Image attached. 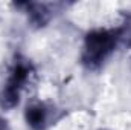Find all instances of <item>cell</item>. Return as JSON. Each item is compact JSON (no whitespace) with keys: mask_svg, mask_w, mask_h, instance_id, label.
<instances>
[{"mask_svg":"<svg viewBox=\"0 0 131 130\" xmlns=\"http://www.w3.org/2000/svg\"><path fill=\"white\" fill-rule=\"evenodd\" d=\"M121 40L117 29H93L85 35L82 48V63L89 69H98L114 52Z\"/></svg>","mask_w":131,"mask_h":130,"instance_id":"obj_1","label":"cell"},{"mask_svg":"<svg viewBox=\"0 0 131 130\" xmlns=\"http://www.w3.org/2000/svg\"><path fill=\"white\" fill-rule=\"evenodd\" d=\"M20 97H21V92L3 84V87L0 89V107L5 110H11L17 107L20 103Z\"/></svg>","mask_w":131,"mask_h":130,"instance_id":"obj_4","label":"cell"},{"mask_svg":"<svg viewBox=\"0 0 131 130\" xmlns=\"http://www.w3.org/2000/svg\"><path fill=\"white\" fill-rule=\"evenodd\" d=\"M0 130H11L9 124H8V121L3 119V118H0Z\"/></svg>","mask_w":131,"mask_h":130,"instance_id":"obj_6","label":"cell"},{"mask_svg":"<svg viewBox=\"0 0 131 130\" xmlns=\"http://www.w3.org/2000/svg\"><path fill=\"white\" fill-rule=\"evenodd\" d=\"M29 17L35 25H46L49 20V12L44 9L43 5H29Z\"/></svg>","mask_w":131,"mask_h":130,"instance_id":"obj_5","label":"cell"},{"mask_svg":"<svg viewBox=\"0 0 131 130\" xmlns=\"http://www.w3.org/2000/svg\"><path fill=\"white\" fill-rule=\"evenodd\" d=\"M25 119L32 130H44L49 124V110L43 103H32L25 110Z\"/></svg>","mask_w":131,"mask_h":130,"instance_id":"obj_3","label":"cell"},{"mask_svg":"<svg viewBox=\"0 0 131 130\" xmlns=\"http://www.w3.org/2000/svg\"><path fill=\"white\" fill-rule=\"evenodd\" d=\"M34 73L32 64L28 61V60H17L14 61L12 67L9 69V73H8V80H6V86L21 92L26 84L31 81V77Z\"/></svg>","mask_w":131,"mask_h":130,"instance_id":"obj_2","label":"cell"}]
</instances>
